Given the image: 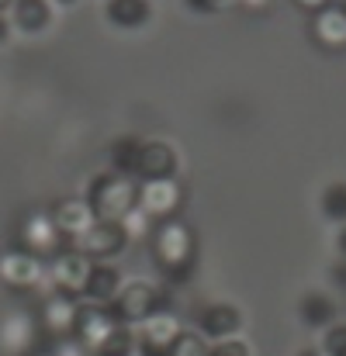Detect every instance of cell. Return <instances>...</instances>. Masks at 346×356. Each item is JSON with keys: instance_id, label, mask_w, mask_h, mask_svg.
Returning a JSON list of instances; mask_svg holds the SVG:
<instances>
[{"instance_id": "cell-1", "label": "cell", "mask_w": 346, "mask_h": 356, "mask_svg": "<svg viewBox=\"0 0 346 356\" xmlns=\"http://www.w3.org/2000/svg\"><path fill=\"white\" fill-rule=\"evenodd\" d=\"M152 259L159 266V273L173 284L187 280L194 273V259H198V238L194 229L180 218H170V222H159L152 229Z\"/></svg>"}, {"instance_id": "cell-2", "label": "cell", "mask_w": 346, "mask_h": 356, "mask_svg": "<svg viewBox=\"0 0 346 356\" xmlns=\"http://www.w3.org/2000/svg\"><path fill=\"white\" fill-rule=\"evenodd\" d=\"M84 197H87L94 218H101V222H125L135 211V204H139V180L108 170V173L91 177V187H87Z\"/></svg>"}, {"instance_id": "cell-3", "label": "cell", "mask_w": 346, "mask_h": 356, "mask_svg": "<svg viewBox=\"0 0 346 356\" xmlns=\"http://www.w3.org/2000/svg\"><path fill=\"white\" fill-rule=\"evenodd\" d=\"M163 287L149 284V280H128L121 284V291L115 294V301L108 305L111 315L118 318V325H142L146 318H152L156 312H163Z\"/></svg>"}, {"instance_id": "cell-4", "label": "cell", "mask_w": 346, "mask_h": 356, "mask_svg": "<svg viewBox=\"0 0 346 356\" xmlns=\"http://www.w3.org/2000/svg\"><path fill=\"white\" fill-rule=\"evenodd\" d=\"M125 245H128V236H125L121 222H101V218L73 238V249L84 252L91 263H108V259H115V256L125 252Z\"/></svg>"}, {"instance_id": "cell-5", "label": "cell", "mask_w": 346, "mask_h": 356, "mask_svg": "<svg viewBox=\"0 0 346 356\" xmlns=\"http://www.w3.org/2000/svg\"><path fill=\"white\" fill-rule=\"evenodd\" d=\"M180 204H184V187H180V180H177V177H170V180H149V184H139V204H135V208H139L142 215H149L156 225H159V222L177 218Z\"/></svg>"}, {"instance_id": "cell-6", "label": "cell", "mask_w": 346, "mask_h": 356, "mask_svg": "<svg viewBox=\"0 0 346 356\" xmlns=\"http://www.w3.org/2000/svg\"><path fill=\"white\" fill-rule=\"evenodd\" d=\"M180 170V156L166 138H142L139 145V159H135V180L149 184V180H170Z\"/></svg>"}, {"instance_id": "cell-7", "label": "cell", "mask_w": 346, "mask_h": 356, "mask_svg": "<svg viewBox=\"0 0 346 356\" xmlns=\"http://www.w3.org/2000/svg\"><path fill=\"white\" fill-rule=\"evenodd\" d=\"M118 329V318L111 315L108 305H97V301H84L80 312H77V325H73V339L80 346H87L91 353L101 350V343Z\"/></svg>"}, {"instance_id": "cell-8", "label": "cell", "mask_w": 346, "mask_h": 356, "mask_svg": "<svg viewBox=\"0 0 346 356\" xmlns=\"http://www.w3.org/2000/svg\"><path fill=\"white\" fill-rule=\"evenodd\" d=\"M91 259L84 252H77L73 245L70 249H59L49 263H45V273H49V284L52 291H66V294H80L84 284H87V273H91Z\"/></svg>"}, {"instance_id": "cell-9", "label": "cell", "mask_w": 346, "mask_h": 356, "mask_svg": "<svg viewBox=\"0 0 346 356\" xmlns=\"http://www.w3.org/2000/svg\"><path fill=\"white\" fill-rule=\"evenodd\" d=\"M0 280L14 291H28V287H38L42 280H49V273H45V263L35 252L17 245V249L0 256Z\"/></svg>"}, {"instance_id": "cell-10", "label": "cell", "mask_w": 346, "mask_h": 356, "mask_svg": "<svg viewBox=\"0 0 346 356\" xmlns=\"http://www.w3.org/2000/svg\"><path fill=\"white\" fill-rule=\"evenodd\" d=\"M184 332V325H180V318H173L170 312H156L152 318H146L142 325H139V356H166L170 353V346L177 343V336Z\"/></svg>"}, {"instance_id": "cell-11", "label": "cell", "mask_w": 346, "mask_h": 356, "mask_svg": "<svg viewBox=\"0 0 346 356\" xmlns=\"http://www.w3.org/2000/svg\"><path fill=\"white\" fill-rule=\"evenodd\" d=\"M308 35L322 52H346V7L329 3L308 21Z\"/></svg>"}, {"instance_id": "cell-12", "label": "cell", "mask_w": 346, "mask_h": 356, "mask_svg": "<svg viewBox=\"0 0 346 356\" xmlns=\"http://www.w3.org/2000/svg\"><path fill=\"white\" fill-rule=\"evenodd\" d=\"M77 312H80V301L77 294H66V291H52L42 305V329L59 343V339H70L73 336V325H77Z\"/></svg>"}, {"instance_id": "cell-13", "label": "cell", "mask_w": 346, "mask_h": 356, "mask_svg": "<svg viewBox=\"0 0 346 356\" xmlns=\"http://www.w3.org/2000/svg\"><path fill=\"white\" fill-rule=\"evenodd\" d=\"M59 242H63V232L56 229L52 211L24 215V222H21V249H28V252H35L42 259V256H52L59 249Z\"/></svg>"}, {"instance_id": "cell-14", "label": "cell", "mask_w": 346, "mask_h": 356, "mask_svg": "<svg viewBox=\"0 0 346 356\" xmlns=\"http://www.w3.org/2000/svg\"><path fill=\"white\" fill-rule=\"evenodd\" d=\"M239 329H242V312H239L235 305L219 301V305H205V308L198 312V332H201L208 343L229 339Z\"/></svg>"}, {"instance_id": "cell-15", "label": "cell", "mask_w": 346, "mask_h": 356, "mask_svg": "<svg viewBox=\"0 0 346 356\" xmlns=\"http://www.w3.org/2000/svg\"><path fill=\"white\" fill-rule=\"evenodd\" d=\"M104 17L111 28L139 31L152 21V0H104Z\"/></svg>"}, {"instance_id": "cell-16", "label": "cell", "mask_w": 346, "mask_h": 356, "mask_svg": "<svg viewBox=\"0 0 346 356\" xmlns=\"http://www.w3.org/2000/svg\"><path fill=\"white\" fill-rule=\"evenodd\" d=\"M52 24V0H14L10 3V28L21 35H42Z\"/></svg>"}, {"instance_id": "cell-17", "label": "cell", "mask_w": 346, "mask_h": 356, "mask_svg": "<svg viewBox=\"0 0 346 356\" xmlns=\"http://www.w3.org/2000/svg\"><path fill=\"white\" fill-rule=\"evenodd\" d=\"M52 222H56V229H59L63 236L77 238L84 229H91L97 218H94L87 197H66V201H59V204L52 208Z\"/></svg>"}, {"instance_id": "cell-18", "label": "cell", "mask_w": 346, "mask_h": 356, "mask_svg": "<svg viewBox=\"0 0 346 356\" xmlns=\"http://www.w3.org/2000/svg\"><path fill=\"white\" fill-rule=\"evenodd\" d=\"M121 284H125V280H121V270H118V266H111V263H94L80 294H84L87 301L111 305V301H115V294L121 291Z\"/></svg>"}, {"instance_id": "cell-19", "label": "cell", "mask_w": 346, "mask_h": 356, "mask_svg": "<svg viewBox=\"0 0 346 356\" xmlns=\"http://www.w3.org/2000/svg\"><path fill=\"white\" fill-rule=\"evenodd\" d=\"M298 315H301L305 325L326 329V325L336 322V301H333L326 291H308V294H301V301H298Z\"/></svg>"}, {"instance_id": "cell-20", "label": "cell", "mask_w": 346, "mask_h": 356, "mask_svg": "<svg viewBox=\"0 0 346 356\" xmlns=\"http://www.w3.org/2000/svg\"><path fill=\"white\" fill-rule=\"evenodd\" d=\"M35 332L38 325L28 318V315H10L0 329V339L7 350H17V353H31V343H35Z\"/></svg>"}, {"instance_id": "cell-21", "label": "cell", "mask_w": 346, "mask_h": 356, "mask_svg": "<svg viewBox=\"0 0 346 356\" xmlns=\"http://www.w3.org/2000/svg\"><path fill=\"white\" fill-rule=\"evenodd\" d=\"M139 145L142 138L139 135H118L108 149V163H111V173L121 177H132L135 180V159H139Z\"/></svg>"}, {"instance_id": "cell-22", "label": "cell", "mask_w": 346, "mask_h": 356, "mask_svg": "<svg viewBox=\"0 0 346 356\" xmlns=\"http://www.w3.org/2000/svg\"><path fill=\"white\" fill-rule=\"evenodd\" d=\"M319 211L333 225H346V180H333L319 194Z\"/></svg>"}, {"instance_id": "cell-23", "label": "cell", "mask_w": 346, "mask_h": 356, "mask_svg": "<svg viewBox=\"0 0 346 356\" xmlns=\"http://www.w3.org/2000/svg\"><path fill=\"white\" fill-rule=\"evenodd\" d=\"M139 350V336H135V329L132 325H118L115 332L101 343V350L94 356H135Z\"/></svg>"}, {"instance_id": "cell-24", "label": "cell", "mask_w": 346, "mask_h": 356, "mask_svg": "<svg viewBox=\"0 0 346 356\" xmlns=\"http://www.w3.org/2000/svg\"><path fill=\"white\" fill-rule=\"evenodd\" d=\"M208 350H212V346H208V339H205L198 329H184L166 356H208Z\"/></svg>"}, {"instance_id": "cell-25", "label": "cell", "mask_w": 346, "mask_h": 356, "mask_svg": "<svg viewBox=\"0 0 346 356\" xmlns=\"http://www.w3.org/2000/svg\"><path fill=\"white\" fill-rule=\"evenodd\" d=\"M326 356H346V322H333L322 329V346Z\"/></svg>"}, {"instance_id": "cell-26", "label": "cell", "mask_w": 346, "mask_h": 356, "mask_svg": "<svg viewBox=\"0 0 346 356\" xmlns=\"http://www.w3.org/2000/svg\"><path fill=\"white\" fill-rule=\"evenodd\" d=\"M184 7L194 14H226L232 7H239V0H184Z\"/></svg>"}, {"instance_id": "cell-27", "label": "cell", "mask_w": 346, "mask_h": 356, "mask_svg": "<svg viewBox=\"0 0 346 356\" xmlns=\"http://www.w3.org/2000/svg\"><path fill=\"white\" fill-rule=\"evenodd\" d=\"M208 356H249V346H246L242 339L229 336V339H219V343H212Z\"/></svg>"}, {"instance_id": "cell-28", "label": "cell", "mask_w": 346, "mask_h": 356, "mask_svg": "<svg viewBox=\"0 0 346 356\" xmlns=\"http://www.w3.org/2000/svg\"><path fill=\"white\" fill-rule=\"evenodd\" d=\"M298 10H305V14H319L322 7H329V3H336V0H291Z\"/></svg>"}, {"instance_id": "cell-29", "label": "cell", "mask_w": 346, "mask_h": 356, "mask_svg": "<svg viewBox=\"0 0 346 356\" xmlns=\"http://www.w3.org/2000/svg\"><path fill=\"white\" fill-rule=\"evenodd\" d=\"M274 0H239V7L242 10H249V14H260V10H267Z\"/></svg>"}, {"instance_id": "cell-30", "label": "cell", "mask_w": 346, "mask_h": 356, "mask_svg": "<svg viewBox=\"0 0 346 356\" xmlns=\"http://www.w3.org/2000/svg\"><path fill=\"white\" fill-rule=\"evenodd\" d=\"M336 252L340 259H346V225H336Z\"/></svg>"}, {"instance_id": "cell-31", "label": "cell", "mask_w": 346, "mask_h": 356, "mask_svg": "<svg viewBox=\"0 0 346 356\" xmlns=\"http://www.w3.org/2000/svg\"><path fill=\"white\" fill-rule=\"evenodd\" d=\"M333 280H336V284L346 291V259H340V263L333 266Z\"/></svg>"}, {"instance_id": "cell-32", "label": "cell", "mask_w": 346, "mask_h": 356, "mask_svg": "<svg viewBox=\"0 0 346 356\" xmlns=\"http://www.w3.org/2000/svg\"><path fill=\"white\" fill-rule=\"evenodd\" d=\"M7 38H10V21H7V17L0 14V45H3Z\"/></svg>"}, {"instance_id": "cell-33", "label": "cell", "mask_w": 346, "mask_h": 356, "mask_svg": "<svg viewBox=\"0 0 346 356\" xmlns=\"http://www.w3.org/2000/svg\"><path fill=\"white\" fill-rule=\"evenodd\" d=\"M52 3H56V7H77L80 0H52Z\"/></svg>"}, {"instance_id": "cell-34", "label": "cell", "mask_w": 346, "mask_h": 356, "mask_svg": "<svg viewBox=\"0 0 346 356\" xmlns=\"http://www.w3.org/2000/svg\"><path fill=\"white\" fill-rule=\"evenodd\" d=\"M24 356H56L52 350H31V353H24Z\"/></svg>"}, {"instance_id": "cell-35", "label": "cell", "mask_w": 346, "mask_h": 356, "mask_svg": "<svg viewBox=\"0 0 346 356\" xmlns=\"http://www.w3.org/2000/svg\"><path fill=\"white\" fill-rule=\"evenodd\" d=\"M298 356H326L322 350H305V353H298Z\"/></svg>"}]
</instances>
